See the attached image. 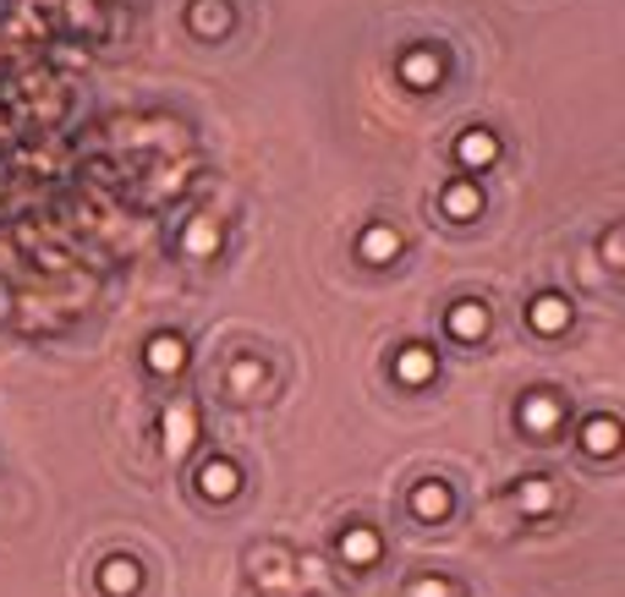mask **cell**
Listing matches in <instances>:
<instances>
[{
    "label": "cell",
    "instance_id": "obj_1",
    "mask_svg": "<svg viewBox=\"0 0 625 597\" xmlns=\"http://www.w3.org/2000/svg\"><path fill=\"white\" fill-rule=\"evenodd\" d=\"M560 417H565V406H560V395L554 390H527L521 395V406H516V423L527 428V434H554L560 428Z\"/></svg>",
    "mask_w": 625,
    "mask_h": 597
},
{
    "label": "cell",
    "instance_id": "obj_2",
    "mask_svg": "<svg viewBox=\"0 0 625 597\" xmlns=\"http://www.w3.org/2000/svg\"><path fill=\"white\" fill-rule=\"evenodd\" d=\"M434 373H439V356L428 351V345H401L395 351V384H406V390H423V384H434Z\"/></svg>",
    "mask_w": 625,
    "mask_h": 597
},
{
    "label": "cell",
    "instance_id": "obj_3",
    "mask_svg": "<svg viewBox=\"0 0 625 597\" xmlns=\"http://www.w3.org/2000/svg\"><path fill=\"white\" fill-rule=\"evenodd\" d=\"M527 323H532L538 334H565V329H571V301L543 291V297L527 301Z\"/></svg>",
    "mask_w": 625,
    "mask_h": 597
},
{
    "label": "cell",
    "instance_id": "obj_4",
    "mask_svg": "<svg viewBox=\"0 0 625 597\" xmlns=\"http://www.w3.org/2000/svg\"><path fill=\"white\" fill-rule=\"evenodd\" d=\"M445 77V55L439 50H406L401 55V83L406 88H434Z\"/></svg>",
    "mask_w": 625,
    "mask_h": 597
},
{
    "label": "cell",
    "instance_id": "obj_5",
    "mask_svg": "<svg viewBox=\"0 0 625 597\" xmlns=\"http://www.w3.org/2000/svg\"><path fill=\"white\" fill-rule=\"evenodd\" d=\"M340 559H346V565H357V571H368V565H379V559H384V537H379L373 526H351V532L340 537Z\"/></svg>",
    "mask_w": 625,
    "mask_h": 597
},
{
    "label": "cell",
    "instance_id": "obj_6",
    "mask_svg": "<svg viewBox=\"0 0 625 597\" xmlns=\"http://www.w3.org/2000/svg\"><path fill=\"white\" fill-rule=\"evenodd\" d=\"M99 587H105L110 597H133L138 587H144V565L127 559V554H116V559L99 565Z\"/></svg>",
    "mask_w": 625,
    "mask_h": 597
},
{
    "label": "cell",
    "instance_id": "obj_7",
    "mask_svg": "<svg viewBox=\"0 0 625 597\" xmlns=\"http://www.w3.org/2000/svg\"><path fill=\"white\" fill-rule=\"evenodd\" d=\"M198 488H203V499L225 504V499H236V493H242V471H236L231 460H209V466L198 471Z\"/></svg>",
    "mask_w": 625,
    "mask_h": 597
},
{
    "label": "cell",
    "instance_id": "obj_8",
    "mask_svg": "<svg viewBox=\"0 0 625 597\" xmlns=\"http://www.w3.org/2000/svg\"><path fill=\"white\" fill-rule=\"evenodd\" d=\"M401 253V231L395 225H368L362 236H357V258L362 264H390Z\"/></svg>",
    "mask_w": 625,
    "mask_h": 597
},
{
    "label": "cell",
    "instance_id": "obj_9",
    "mask_svg": "<svg viewBox=\"0 0 625 597\" xmlns=\"http://www.w3.org/2000/svg\"><path fill=\"white\" fill-rule=\"evenodd\" d=\"M451 510H456V493H451L445 482H434V477H428V482H417V488H412V515H423V521H445Z\"/></svg>",
    "mask_w": 625,
    "mask_h": 597
},
{
    "label": "cell",
    "instance_id": "obj_10",
    "mask_svg": "<svg viewBox=\"0 0 625 597\" xmlns=\"http://www.w3.org/2000/svg\"><path fill=\"white\" fill-rule=\"evenodd\" d=\"M456 159H462L467 170H483V164L499 159V138H494L488 127H467V132L456 138Z\"/></svg>",
    "mask_w": 625,
    "mask_h": 597
},
{
    "label": "cell",
    "instance_id": "obj_11",
    "mask_svg": "<svg viewBox=\"0 0 625 597\" xmlns=\"http://www.w3.org/2000/svg\"><path fill=\"white\" fill-rule=\"evenodd\" d=\"M253 571H258V587H297V576H292V554L286 548H258L253 554Z\"/></svg>",
    "mask_w": 625,
    "mask_h": 597
},
{
    "label": "cell",
    "instance_id": "obj_12",
    "mask_svg": "<svg viewBox=\"0 0 625 597\" xmlns=\"http://www.w3.org/2000/svg\"><path fill=\"white\" fill-rule=\"evenodd\" d=\"M445 329H451L456 340H483V334H488V307H483V301H456V307L445 312Z\"/></svg>",
    "mask_w": 625,
    "mask_h": 597
},
{
    "label": "cell",
    "instance_id": "obj_13",
    "mask_svg": "<svg viewBox=\"0 0 625 597\" xmlns=\"http://www.w3.org/2000/svg\"><path fill=\"white\" fill-rule=\"evenodd\" d=\"M144 362H149L155 373H181V367H187V340H181V334H155V340L144 345Z\"/></svg>",
    "mask_w": 625,
    "mask_h": 597
},
{
    "label": "cell",
    "instance_id": "obj_14",
    "mask_svg": "<svg viewBox=\"0 0 625 597\" xmlns=\"http://www.w3.org/2000/svg\"><path fill=\"white\" fill-rule=\"evenodd\" d=\"M192 445H198V417H192V406H170V412H165V449H170V455H187Z\"/></svg>",
    "mask_w": 625,
    "mask_h": 597
},
{
    "label": "cell",
    "instance_id": "obj_15",
    "mask_svg": "<svg viewBox=\"0 0 625 597\" xmlns=\"http://www.w3.org/2000/svg\"><path fill=\"white\" fill-rule=\"evenodd\" d=\"M516 510L521 515H549L554 510V482L549 477H521L516 482Z\"/></svg>",
    "mask_w": 625,
    "mask_h": 597
},
{
    "label": "cell",
    "instance_id": "obj_16",
    "mask_svg": "<svg viewBox=\"0 0 625 597\" xmlns=\"http://www.w3.org/2000/svg\"><path fill=\"white\" fill-rule=\"evenodd\" d=\"M187 17H192V28H198V33H209V39H214V33H225V28L236 22V11H231L225 0H192V6H187Z\"/></svg>",
    "mask_w": 625,
    "mask_h": 597
},
{
    "label": "cell",
    "instance_id": "obj_17",
    "mask_svg": "<svg viewBox=\"0 0 625 597\" xmlns=\"http://www.w3.org/2000/svg\"><path fill=\"white\" fill-rule=\"evenodd\" d=\"M582 449L587 455H615L621 449V423L615 417H587L582 423Z\"/></svg>",
    "mask_w": 625,
    "mask_h": 597
},
{
    "label": "cell",
    "instance_id": "obj_18",
    "mask_svg": "<svg viewBox=\"0 0 625 597\" xmlns=\"http://www.w3.org/2000/svg\"><path fill=\"white\" fill-rule=\"evenodd\" d=\"M439 209H445L451 220H477V209H483V192H477L472 181H451V186H445V198H439Z\"/></svg>",
    "mask_w": 625,
    "mask_h": 597
},
{
    "label": "cell",
    "instance_id": "obj_19",
    "mask_svg": "<svg viewBox=\"0 0 625 597\" xmlns=\"http://www.w3.org/2000/svg\"><path fill=\"white\" fill-rule=\"evenodd\" d=\"M181 253L214 258V253H220V225H214V220H192V225L181 231Z\"/></svg>",
    "mask_w": 625,
    "mask_h": 597
},
{
    "label": "cell",
    "instance_id": "obj_20",
    "mask_svg": "<svg viewBox=\"0 0 625 597\" xmlns=\"http://www.w3.org/2000/svg\"><path fill=\"white\" fill-rule=\"evenodd\" d=\"M231 384H236V390H253V384H264V362H236V367H231Z\"/></svg>",
    "mask_w": 625,
    "mask_h": 597
},
{
    "label": "cell",
    "instance_id": "obj_21",
    "mask_svg": "<svg viewBox=\"0 0 625 597\" xmlns=\"http://www.w3.org/2000/svg\"><path fill=\"white\" fill-rule=\"evenodd\" d=\"M621 258H625V231L621 225H610V236H604V264L621 269Z\"/></svg>",
    "mask_w": 625,
    "mask_h": 597
},
{
    "label": "cell",
    "instance_id": "obj_22",
    "mask_svg": "<svg viewBox=\"0 0 625 597\" xmlns=\"http://www.w3.org/2000/svg\"><path fill=\"white\" fill-rule=\"evenodd\" d=\"M406 597H451V582H439V576H423V582H412V593Z\"/></svg>",
    "mask_w": 625,
    "mask_h": 597
}]
</instances>
